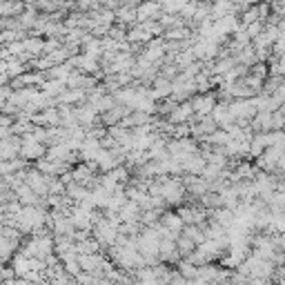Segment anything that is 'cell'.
<instances>
[{"label":"cell","mask_w":285,"mask_h":285,"mask_svg":"<svg viewBox=\"0 0 285 285\" xmlns=\"http://www.w3.org/2000/svg\"><path fill=\"white\" fill-rule=\"evenodd\" d=\"M20 156L25 161H40L47 156V145L36 141L32 132H27L25 136H22V147H20Z\"/></svg>","instance_id":"cell-1"},{"label":"cell","mask_w":285,"mask_h":285,"mask_svg":"<svg viewBox=\"0 0 285 285\" xmlns=\"http://www.w3.org/2000/svg\"><path fill=\"white\" fill-rule=\"evenodd\" d=\"M216 96L210 94V92H198L196 96L192 98V107H194V116L201 118V116H210L216 107Z\"/></svg>","instance_id":"cell-2"},{"label":"cell","mask_w":285,"mask_h":285,"mask_svg":"<svg viewBox=\"0 0 285 285\" xmlns=\"http://www.w3.org/2000/svg\"><path fill=\"white\" fill-rule=\"evenodd\" d=\"M161 14H163V9H161L159 0H143V3L136 5L138 22H143V20H159Z\"/></svg>","instance_id":"cell-3"},{"label":"cell","mask_w":285,"mask_h":285,"mask_svg":"<svg viewBox=\"0 0 285 285\" xmlns=\"http://www.w3.org/2000/svg\"><path fill=\"white\" fill-rule=\"evenodd\" d=\"M194 118V107H192V100L187 102V100H180L174 105V109L167 114V120L169 123H174V125H178V123H190V120Z\"/></svg>","instance_id":"cell-4"},{"label":"cell","mask_w":285,"mask_h":285,"mask_svg":"<svg viewBox=\"0 0 285 285\" xmlns=\"http://www.w3.org/2000/svg\"><path fill=\"white\" fill-rule=\"evenodd\" d=\"M159 225L169 229V232L180 234V232H183V227H185V221H183V216H180L178 212H163Z\"/></svg>","instance_id":"cell-5"},{"label":"cell","mask_w":285,"mask_h":285,"mask_svg":"<svg viewBox=\"0 0 285 285\" xmlns=\"http://www.w3.org/2000/svg\"><path fill=\"white\" fill-rule=\"evenodd\" d=\"M76 114H78V123H81L83 127H94V123L98 120L100 114L96 112V107L92 105V102H85V105L76 107Z\"/></svg>","instance_id":"cell-6"},{"label":"cell","mask_w":285,"mask_h":285,"mask_svg":"<svg viewBox=\"0 0 285 285\" xmlns=\"http://www.w3.org/2000/svg\"><path fill=\"white\" fill-rule=\"evenodd\" d=\"M212 118H214V120H216V125H218V127H223V129H225L227 125L236 123L234 116H232V112H229V105H227V102H216L214 112H212Z\"/></svg>","instance_id":"cell-7"},{"label":"cell","mask_w":285,"mask_h":285,"mask_svg":"<svg viewBox=\"0 0 285 285\" xmlns=\"http://www.w3.org/2000/svg\"><path fill=\"white\" fill-rule=\"evenodd\" d=\"M141 212H143L141 205H138L136 201H129V198H127V203L118 210V214H120V221L123 223H134V221H141Z\"/></svg>","instance_id":"cell-8"},{"label":"cell","mask_w":285,"mask_h":285,"mask_svg":"<svg viewBox=\"0 0 285 285\" xmlns=\"http://www.w3.org/2000/svg\"><path fill=\"white\" fill-rule=\"evenodd\" d=\"M151 96H154L156 100H165V98H169L172 96V81L169 78H165V76H156L154 78V92H151Z\"/></svg>","instance_id":"cell-9"},{"label":"cell","mask_w":285,"mask_h":285,"mask_svg":"<svg viewBox=\"0 0 285 285\" xmlns=\"http://www.w3.org/2000/svg\"><path fill=\"white\" fill-rule=\"evenodd\" d=\"M14 192H16V198H18V201H20L22 205H36V203H40V196H38V194H36L27 183L18 185Z\"/></svg>","instance_id":"cell-10"},{"label":"cell","mask_w":285,"mask_h":285,"mask_svg":"<svg viewBox=\"0 0 285 285\" xmlns=\"http://www.w3.org/2000/svg\"><path fill=\"white\" fill-rule=\"evenodd\" d=\"M151 40V34H149V29L143 25H136V27H132L129 32H127V42H134V45H141V42H149Z\"/></svg>","instance_id":"cell-11"},{"label":"cell","mask_w":285,"mask_h":285,"mask_svg":"<svg viewBox=\"0 0 285 285\" xmlns=\"http://www.w3.org/2000/svg\"><path fill=\"white\" fill-rule=\"evenodd\" d=\"M25 42V51L29 56H42L45 54V40H40L38 36H32V38H22Z\"/></svg>","instance_id":"cell-12"},{"label":"cell","mask_w":285,"mask_h":285,"mask_svg":"<svg viewBox=\"0 0 285 285\" xmlns=\"http://www.w3.org/2000/svg\"><path fill=\"white\" fill-rule=\"evenodd\" d=\"M65 87H67V85H65L63 81H56V78H47V81H42V85H40L42 92L49 94L51 98H58L60 92H63Z\"/></svg>","instance_id":"cell-13"},{"label":"cell","mask_w":285,"mask_h":285,"mask_svg":"<svg viewBox=\"0 0 285 285\" xmlns=\"http://www.w3.org/2000/svg\"><path fill=\"white\" fill-rule=\"evenodd\" d=\"M22 9L20 0H0V16H20Z\"/></svg>","instance_id":"cell-14"},{"label":"cell","mask_w":285,"mask_h":285,"mask_svg":"<svg viewBox=\"0 0 285 285\" xmlns=\"http://www.w3.org/2000/svg\"><path fill=\"white\" fill-rule=\"evenodd\" d=\"M76 250L81 254H96L100 250V243L96 241V236H87L83 241H76Z\"/></svg>","instance_id":"cell-15"},{"label":"cell","mask_w":285,"mask_h":285,"mask_svg":"<svg viewBox=\"0 0 285 285\" xmlns=\"http://www.w3.org/2000/svg\"><path fill=\"white\" fill-rule=\"evenodd\" d=\"M18 22H20V29H36L38 25V18H36V7H29L27 11H22L20 16H18Z\"/></svg>","instance_id":"cell-16"},{"label":"cell","mask_w":285,"mask_h":285,"mask_svg":"<svg viewBox=\"0 0 285 285\" xmlns=\"http://www.w3.org/2000/svg\"><path fill=\"white\" fill-rule=\"evenodd\" d=\"M5 71L9 74V78H16V76H20V74H25V63H22L20 58H7L5 60Z\"/></svg>","instance_id":"cell-17"},{"label":"cell","mask_w":285,"mask_h":285,"mask_svg":"<svg viewBox=\"0 0 285 285\" xmlns=\"http://www.w3.org/2000/svg\"><path fill=\"white\" fill-rule=\"evenodd\" d=\"M176 245H178V254H180V258H185V256H190V254L196 250V243L190 239V236H185V234H180L178 239H176Z\"/></svg>","instance_id":"cell-18"}]
</instances>
